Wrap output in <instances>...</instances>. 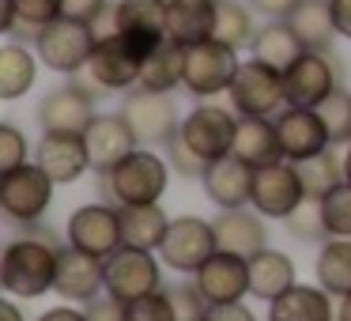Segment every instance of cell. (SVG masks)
Listing matches in <instances>:
<instances>
[{
  "mask_svg": "<svg viewBox=\"0 0 351 321\" xmlns=\"http://www.w3.org/2000/svg\"><path fill=\"white\" fill-rule=\"evenodd\" d=\"M57 250L61 246L53 238L27 235L4 246L0 253V280L12 298H42L46 291H53L57 276Z\"/></svg>",
  "mask_w": 351,
  "mask_h": 321,
  "instance_id": "6da1fadb",
  "label": "cell"
},
{
  "mask_svg": "<svg viewBox=\"0 0 351 321\" xmlns=\"http://www.w3.org/2000/svg\"><path fill=\"white\" fill-rule=\"evenodd\" d=\"M170 174L174 170H170L167 155H159L155 147H136L114 170H106L99 178L106 200H114L121 208V204H159L170 185Z\"/></svg>",
  "mask_w": 351,
  "mask_h": 321,
  "instance_id": "7a4b0ae2",
  "label": "cell"
},
{
  "mask_svg": "<svg viewBox=\"0 0 351 321\" xmlns=\"http://www.w3.org/2000/svg\"><path fill=\"white\" fill-rule=\"evenodd\" d=\"M95 42L99 38H95L91 23L57 16L53 23L34 31V54H38V61L46 64L49 72H57V76H80V72L87 69V61H91Z\"/></svg>",
  "mask_w": 351,
  "mask_h": 321,
  "instance_id": "3957f363",
  "label": "cell"
},
{
  "mask_svg": "<svg viewBox=\"0 0 351 321\" xmlns=\"http://www.w3.org/2000/svg\"><path fill=\"white\" fill-rule=\"evenodd\" d=\"M238 49L223 46L219 38L197 42V46L182 49V87L193 99H215V95H227L230 80L238 72Z\"/></svg>",
  "mask_w": 351,
  "mask_h": 321,
  "instance_id": "277c9868",
  "label": "cell"
},
{
  "mask_svg": "<svg viewBox=\"0 0 351 321\" xmlns=\"http://www.w3.org/2000/svg\"><path fill=\"white\" fill-rule=\"evenodd\" d=\"M53 189L57 182L38 163H23L0 178V215L12 223H23V227H34L53 204Z\"/></svg>",
  "mask_w": 351,
  "mask_h": 321,
  "instance_id": "5b68a950",
  "label": "cell"
},
{
  "mask_svg": "<svg viewBox=\"0 0 351 321\" xmlns=\"http://www.w3.org/2000/svg\"><path fill=\"white\" fill-rule=\"evenodd\" d=\"M230 110H238V117H276L287 106V95H283V72H276L272 64L250 61L238 64L234 80L227 87Z\"/></svg>",
  "mask_w": 351,
  "mask_h": 321,
  "instance_id": "8992f818",
  "label": "cell"
},
{
  "mask_svg": "<svg viewBox=\"0 0 351 321\" xmlns=\"http://www.w3.org/2000/svg\"><path fill=\"white\" fill-rule=\"evenodd\" d=\"M121 117L129 121L140 147H167V140H174L182 129V114H178L174 99L159 91H144V87L125 91Z\"/></svg>",
  "mask_w": 351,
  "mask_h": 321,
  "instance_id": "52a82bcc",
  "label": "cell"
},
{
  "mask_svg": "<svg viewBox=\"0 0 351 321\" xmlns=\"http://www.w3.org/2000/svg\"><path fill=\"white\" fill-rule=\"evenodd\" d=\"M219 250L215 242V223L204 215H178L170 219V230L159 246V261L182 276H197L212 253Z\"/></svg>",
  "mask_w": 351,
  "mask_h": 321,
  "instance_id": "ba28073f",
  "label": "cell"
},
{
  "mask_svg": "<svg viewBox=\"0 0 351 321\" xmlns=\"http://www.w3.org/2000/svg\"><path fill=\"white\" fill-rule=\"evenodd\" d=\"M140 69H144V54L132 46L125 34H102L91 49V61H87V80H91L99 91H132L140 84Z\"/></svg>",
  "mask_w": 351,
  "mask_h": 321,
  "instance_id": "9c48e42d",
  "label": "cell"
},
{
  "mask_svg": "<svg viewBox=\"0 0 351 321\" xmlns=\"http://www.w3.org/2000/svg\"><path fill=\"white\" fill-rule=\"evenodd\" d=\"M102 280H106V295L121 298H140L147 291L162 287V268L155 250H136V246H117L106 261H102Z\"/></svg>",
  "mask_w": 351,
  "mask_h": 321,
  "instance_id": "30bf717a",
  "label": "cell"
},
{
  "mask_svg": "<svg viewBox=\"0 0 351 321\" xmlns=\"http://www.w3.org/2000/svg\"><path fill=\"white\" fill-rule=\"evenodd\" d=\"M306 200V185L298 174V163L280 159L268 167L253 170V189H250V208H257L265 219H287L298 204Z\"/></svg>",
  "mask_w": 351,
  "mask_h": 321,
  "instance_id": "8fae6325",
  "label": "cell"
},
{
  "mask_svg": "<svg viewBox=\"0 0 351 321\" xmlns=\"http://www.w3.org/2000/svg\"><path fill=\"white\" fill-rule=\"evenodd\" d=\"M234 132H238V117L230 114V110H223V106H215V102L204 99L200 106H193L189 114L182 117L178 136H182L204 163H212V159H219V155H230Z\"/></svg>",
  "mask_w": 351,
  "mask_h": 321,
  "instance_id": "7c38bea8",
  "label": "cell"
},
{
  "mask_svg": "<svg viewBox=\"0 0 351 321\" xmlns=\"http://www.w3.org/2000/svg\"><path fill=\"white\" fill-rule=\"evenodd\" d=\"M336 87H340V69H336V61L328 54H321V49H306V54L283 72V95H287V106L317 110Z\"/></svg>",
  "mask_w": 351,
  "mask_h": 321,
  "instance_id": "4fadbf2b",
  "label": "cell"
},
{
  "mask_svg": "<svg viewBox=\"0 0 351 321\" xmlns=\"http://www.w3.org/2000/svg\"><path fill=\"white\" fill-rule=\"evenodd\" d=\"M69 246L91 253V257L106 261L117 246H125L121 238V208L117 204H84L69 215Z\"/></svg>",
  "mask_w": 351,
  "mask_h": 321,
  "instance_id": "5bb4252c",
  "label": "cell"
},
{
  "mask_svg": "<svg viewBox=\"0 0 351 321\" xmlns=\"http://www.w3.org/2000/svg\"><path fill=\"white\" fill-rule=\"evenodd\" d=\"M276 132H280L283 159L291 163H306L332 144L321 110H310V106H283L276 114Z\"/></svg>",
  "mask_w": 351,
  "mask_h": 321,
  "instance_id": "9a60e30c",
  "label": "cell"
},
{
  "mask_svg": "<svg viewBox=\"0 0 351 321\" xmlns=\"http://www.w3.org/2000/svg\"><path fill=\"white\" fill-rule=\"evenodd\" d=\"M53 291L64 302H80L87 306L91 298H99L106 291L102 280V257L76 250V246H61L57 250V276H53Z\"/></svg>",
  "mask_w": 351,
  "mask_h": 321,
  "instance_id": "2e32d148",
  "label": "cell"
},
{
  "mask_svg": "<svg viewBox=\"0 0 351 321\" xmlns=\"http://www.w3.org/2000/svg\"><path fill=\"white\" fill-rule=\"evenodd\" d=\"M167 4L170 0H117L114 4L117 34H125L147 57L155 46L167 42Z\"/></svg>",
  "mask_w": 351,
  "mask_h": 321,
  "instance_id": "e0dca14e",
  "label": "cell"
},
{
  "mask_svg": "<svg viewBox=\"0 0 351 321\" xmlns=\"http://www.w3.org/2000/svg\"><path fill=\"white\" fill-rule=\"evenodd\" d=\"M95 117V91L84 84H64L42 99L38 125L42 132H84Z\"/></svg>",
  "mask_w": 351,
  "mask_h": 321,
  "instance_id": "ac0fdd59",
  "label": "cell"
},
{
  "mask_svg": "<svg viewBox=\"0 0 351 321\" xmlns=\"http://www.w3.org/2000/svg\"><path fill=\"white\" fill-rule=\"evenodd\" d=\"M193 283L208 302H242L250 295V261L238 257V253L215 250L200 265V272L193 276Z\"/></svg>",
  "mask_w": 351,
  "mask_h": 321,
  "instance_id": "d6986e66",
  "label": "cell"
},
{
  "mask_svg": "<svg viewBox=\"0 0 351 321\" xmlns=\"http://www.w3.org/2000/svg\"><path fill=\"white\" fill-rule=\"evenodd\" d=\"M84 144H87L91 170H99V174L114 170L125 155L140 147L136 136H132V129H129V121L121 117V110H117V114H95L91 125L84 129Z\"/></svg>",
  "mask_w": 351,
  "mask_h": 321,
  "instance_id": "ffe728a7",
  "label": "cell"
},
{
  "mask_svg": "<svg viewBox=\"0 0 351 321\" xmlns=\"http://www.w3.org/2000/svg\"><path fill=\"white\" fill-rule=\"evenodd\" d=\"M34 163H38L57 185L80 182V178L91 170L84 132H42L38 147H34Z\"/></svg>",
  "mask_w": 351,
  "mask_h": 321,
  "instance_id": "44dd1931",
  "label": "cell"
},
{
  "mask_svg": "<svg viewBox=\"0 0 351 321\" xmlns=\"http://www.w3.org/2000/svg\"><path fill=\"white\" fill-rule=\"evenodd\" d=\"M200 185H204V197L219 212L223 208H245L250 204V189H253V167H245L234 152L219 155V159H212L204 167Z\"/></svg>",
  "mask_w": 351,
  "mask_h": 321,
  "instance_id": "7402d4cb",
  "label": "cell"
},
{
  "mask_svg": "<svg viewBox=\"0 0 351 321\" xmlns=\"http://www.w3.org/2000/svg\"><path fill=\"white\" fill-rule=\"evenodd\" d=\"M212 223H215V242H219V250L238 253V257H245V261L268 246L265 215L250 204L245 208H223Z\"/></svg>",
  "mask_w": 351,
  "mask_h": 321,
  "instance_id": "603a6c76",
  "label": "cell"
},
{
  "mask_svg": "<svg viewBox=\"0 0 351 321\" xmlns=\"http://www.w3.org/2000/svg\"><path fill=\"white\" fill-rule=\"evenodd\" d=\"M167 38L182 49L215 38V0H170Z\"/></svg>",
  "mask_w": 351,
  "mask_h": 321,
  "instance_id": "cb8c5ba5",
  "label": "cell"
},
{
  "mask_svg": "<svg viewBox=\"0 0 351 321\" xmlns=\"http://www.w3.org/2000/svg\"><path fill=\"white\" fill-rule=\"evenodd\" d=\"M268 321H336V306L321 283H295L268 302Z\"/></svg>",
  "mask_w": 351,
  "mask_h": 321,
  "instance_id": "d4e9b609",
  "label": "cell"
},
{
  "mask_svg": "<svg viewBox=\"0 0 351 321\" xmlns=\"http://www.w3.org/2000/svg\"><path fill=\"white\" fill-rule=\"evenodd\" d=\"M230 152L253 170L268 167V163H280L283 147H280L276 121L272 117H238V132H234V147Z\"/></svg>",
  "mask_w": 351,
  "mask_h": 321,
  "instance_id": "484cf974",
  "label": "cell"
},
{
  "mask_svg": "<svg viewBox=\"0 0 351 321\" xmlns=\"http://www.w3.org/2000/svg\"><path fill=\"white\" fill-rule=\"evenodd\" d=\"M295 261L283 250H261L250 257V295L261 298V302H272L280 298L287 287H295Z\"/></svg>",
  "mask_w": 351,
  "mask_h": 321,
  "instance_id": "4316f807",
  "label": "cell"
},
{
  "mask_svg": "<svg viewBox=\"0 0 351 321\" xmlns=\"http://www.w3.org/2000/svg\"><path fill=\"white\" fill-rule=\"evenodd\" d=\"M38 54L23 42H4L0 46V102H16L38 80Z\"/></svg>",
  "mask_w": 351,
  "mask_h": 321,
  "instance_id": "83f0119b",
  "label": "cell"
},
{
  "mask_svg": "<svg viewBox=\"0 0 351 321\" xmlns=\"http://www.w3.org/2000/svg\"><path fill=\"white\" fill-rule=\"evenodd\" d=\"M287 27L295 31V38L302 42L306 49H321V54H328L332 42L340 38V34H336V23H332L328 0H298L287 16Z\"/></svg>",
  "mask_w": 351,
  "mask_h": 321,
  "instance_id": "f1b7e54d",
  "label": "cell"
},
{
  "mask_svg": "<svg viewBox=\"0 0 351 321\" xmlns=\"http://www.w3.org/2000/svg\"><path fill=\"white\" fill-rule=\"evenodd\" d=\"M302 54H306V46L295 38L287 19H268L265 27H257V34H253V42H250V57L272 64L276 72H287Z\"/></svg>",
  "mask_w": 351,
  "mask_h": 321,
  "instance_id": "f546056e",
  "label": "cell"
},
{
  "mask_svg": "<svg viewBox=\"0 0 351 321\" xmlns=\"http://www.w3.org/2000/svg\"><path fill=\"white\" fill-rule=\"evenodd\" d=\"M167 230H170V215L162 212V204H121V238H125V246L159 253Z\"/></svg>",
  "mask_w": 351,
  "mask_h": 321,
  "instance_id": "4dcf8cb0",
  "label": "cell"
},
{
  "mask_svg": "<svg viewBox=\"0 0 351 321\" xmlns=\"http://www.w3.org/2000/svg\"><path fill=\"white\" fill-rule=\"evenodd\" d=\"M313 272L332 298L351 295V238H325L313 261Z\"/></svg>",
  "mask_w": 351,
  "mask_h": 321,
  "instance_id": "1f68e13d",
  "label": "cell"
},
{
  "mask_svg": "<svg viewBox=\"0 0 351 321\" xmlns=\"http://www.w3.org/2000/svg\"><path fill=\"white\" fill-rule=\"evenodd\" d=\"M144 91H159V95H170L174 87H182V46L174 42H162L155 46L152 54L144 57V69H140V84Z\"/></svg>",
  "mask_w": 351,
  "mask_h": 321,
  "instance_id": "d6a6232c",
  "label": "cell"
},
{
  "mask_svg": "<svg viewBox=\"0 0 351 321\" xmlns=\"http://www.w3.org/2000/svg\"><path fill=\"white\" fill-rule=\"evenodd\" d=\"M257 23H253V8H245L242 0H215V38L230 49H242L253 42Z\"/></svg>",
  "mask_w": 351,
  "mask_h": 321,
  "instance_id": "836d02e7",
  "label": "cell"
},
{
  "mask_svg": "<svg viewBox=\"0 0 351 321\" xmlns=\"http://www.w3.org/2000/svg\"><path fill=\"white\" fill-rule=\"evenodd\" d=\"M298 174H302L306 197H325L336 182H343V152L336 144H328L321 155L298 163Z\"/></svg>",
  "mask_w": 351,
  "mask_h": 321,
  "instance_id": "e575fe53",
  "label": "cell"
},
{
  "mask_svg": "<svg viewBox=\"0 0 351 321\" xmlns=\"http://www.w3.org/2000/svg\"><path fill=\"white\" fill-rule=\"evenodd\" d=\"M321 200V219H325L328 238H351V182H336Z\"/></svg>",
  "mask_w": 351,
  "mask_h": 321,
  "instance_id": "d590c367",
  "label": "cell"
},
{
  "mask_svg": "<svg viewBox=\"0 0 351 321\" xmlns=\"http://www.w3.org/2000/svg\"><path fill=\"white\" fill-rule=\"evenodd\" d=\"M283 227H287L291 238H298V242H325L328 230H325V219H321V200L317 197H306L302 204L295 208V212L283 219Z\"/></svg>",
  "mask_w": 351,
  "mask_h": 321,
  "instance_id": "8d00e7d4",
  "label": "cell"
},
{
  "mask_svg": "<svg viewBox=\"0 0 351 321\" xmlns=\"http://www.w3.org/2000/svg\"><path fill=\"white\" fill-rule=\"evenodd\" d=\"M317 110H321V117H325V125H328L332 144H351V95L343 91V87H336Z\"/></svg>",
  "mask_w": 351,
  "mask_h": 321,
  "instance_id": "74e56055",
  "label": "cell"
},
{
  "mask_svg": "<svg viewBox=\"0 0 351 321\" xmlns=\"http://www.w3.org/2000/svg\"><path fill=\"white\" fill-rule=\"evenodd\" d=\"M125 321H178L167 287L147 291V295H140V298H129V302H125Z\"/></svg>",
  "mask_w": 351,
  "mask_h": 321,
  "instance_id": "f35d334b",
  "label": "cell"
},
{
  "mask_svg": "<svg viewBox=\"0 0 351 321\" xmlns=\"http://www.w3.org/2000/svg\"><path fill=\"white\" fill-rule=\"evenodd\" d=\"M31 163V140L23 129H16L12 121H0V178L8 170Z\"/></svg>",
  "mask_w": 351,
  "mask_h": 321,
  "instance_id": "ab89813d",
  "label": "cell"
},
{
  "mask_svg": "<svg viewBox=\"0 0 351 321\" xmlns=\"http://www.w3.org/2000/svg\"><path fill=\"white\" fill-rule=\"evenodd\" d=\"M167 295H170V302H174L178 321H204L208 298L200 295L197 283H174V287H167Z\"/></svg>",
  "mask_w": 351,
  "mask_h": 321,
  "instance_id": "60d3db41",
  "label": "cell"
},
{
  "mask_svg": "<svg viewBox=\"0 0 351 321\" xmlns=\"http://www.w3.org/2000/svg\"><path fill=\"white\" fill-rule=\"evenodd\" d=\"M64 12V0H16V16H19V27H38L53 23L57 16Z\"/></svg>",
  "mask_w": 351,
  "mask_h": 321,
  "instance_id": "b9f144b4",
  "label": "cell"
},
{
  "mask_svg": "<svg viewBox=\"0 0 351 321\" xmlns=\"http://www.w3.org/2000/svg\"><path fill=\"white\" fill-rule=\"evenodd\" d=\"M167 163H170V170L182 174V178H200V174H204V167H208V163L200 159V155L193 152L182 136L167 140Z\"/></svg>",
  "mask_w": 351,
  "mask_h": 321,
  "instance_id": "7bdbcfd3",
  "label": "cell"
},
{
  "mask_svg": "<svg viewBox=\"0 0 351 321\" xmlns=\"http://www.w3.org/2000/svg\"><path fill=\"white\" fill-rule=\"evenodd\" d=\"M84 313H87V321H125V302L102 291L99 298H91L84 306Z\"/></svg>",
  "mask_w": 351,
  "mask_h": 321,
  "instance_id": "ee69618b",
  "label": "cell"
},
{
  "mask_svg": "<svg viewBox=\"0 0 351 321\" xmlns=\"http://www.w3.org/2000/svg\"><path fill=\"white\" fill-rule=\"evenodd\" d=\"M204 321H257V313L245 302H208Z\"/></svg>",
  "mask_w": 351,
  "mask_h": 321,
  "instance_id": "f6af8a7d",
  "label": "cell"
},
{
  "mask_svg": "<svg viewBox=\"0 0 351 321\" xmlns=\"http://www.w3.org/2000/svg\"><path fill=\"white\" fill-rule=\"evenodd\" d=\"M106 8H110V0H64L61 16L80 19V23H95V19H99Z\"/></svg>",
  "mask_w": 351,
  "mask_h": 321,
  "instance_id": "bcb514c9",
  "label": "cell"
},
{
  "mask_svg": "<svg viewBox=\"0 0 351 321\" xmlns=\"http://www.w3.org/2000/svg\"><path fill=\"white\" fill-rule=\"evenodd\" d=\"M298 0H250V8L265 19H287Z\"/></svg>",
  "mask_w": 351,
  "mask_h": 321,
  "instance_id": "7dc6e473",
  "label": "cell"
},
{
  "mask_svg": "<svg viewBox=\"0 0 351 321\" xmlns=\"http://www.w3.org/2000/svg\"><path fill=\"white\" fill-rule=\"evenodd\" d=\"M332 8V23H336V34L343 42H351V0H328Z\"/></svg>",
  "mask_w": 351,
  "mask_h": 321,
  "instance_id": "c3c4849f",
  "label": "cell"
},
{
  "mask_svg": "<svg viewBox=\"0 0 351 321\" xmlns=\"http://www.w3.org/2000/svg\"><path fill=\"white\" fill-rule=\"evenodd\" d=\"M34 321H87V313L76 310V302H64V306H49V310L38 313Z\"/></svg>",
  "mask_w": 351,
  "mask_h": 321,
  "instance_id": "681fc988",
  "label": "cell"
},
{
  "mask_svg": "<svg viewBox=\"0 0 351 321\" xmlns=\"http://www.w3.org/2000/svg\"><path fill=\"white\" fill-rule=\"evenodd\" d=\"M19 27V16H16V0H0V38L12 34Z\"/></svg>",
  "mask_w": 351,
  "mask_h": 321,
  "instance_id": "f907efd6",
  "label": "cell"
},
{
  "mask_svg": "<svg viewBox=\"0 0 351 321\" xmlns=\"http://www.w3.org/2000/svg\"><path fill=\"white\" fill-rule=\"evenodd\" d=\"M0 321H27V318H23V310H19V306L12 302V298L0 295Z\"/></svg>",
  "mask_w": 351,
  "mask_h": 321,
  "instance_id": "816d5d0a",
  "label": "cell"
},
{
  "mask_svg": "<svg viewBox=\"0 0 351 321\" xmlns=\"http://www.w3.org/2000/svg\"><path fill=\"white\" fill-rule=\"evenodd\" d=\"M336 321H351V295L340 298V306H336Z\"/></svg>",
  "mask_w": 351,
  "mask_h": 321,
  "instance_id": "f5cc1de1",
  "label": "cell"
},
{
  "mask_svg": "<svg viewBox=\"0 0 351 321\" xmlns=\"http://www.w3.org/2000/svg\"><path fill=\"white\" fill-rule=\"evenodd\" d=\"M343 178H348V182H351V144L343 147Z\"/></svg>",
  "mask_w": 351,
  "mask_h": 321,
  "instance_id": "db71d44e",
  "label": "cell"
},
{
  "mask_svg": "<svg viewBox=\"0 0 351 321\" xmlns=\"http://www.w3.org/2000/svg\"><path fill=\"white\" fill-rule=\"evenodd\" d=\"M0 291H4V280H0Z\"/></svg>",
  "mask_w": 351,
  "mask_h": 321,
  "instance_id": "11a10c76",
  "label": "cell"
}]
</instances>
